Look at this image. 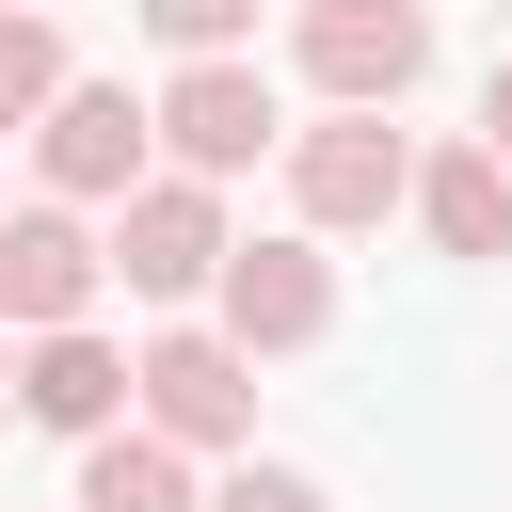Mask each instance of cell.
<instances>
[{
	"instance_id": "6da1fadb",
	"label": "cell",
	"mask_w": 512,
	"mask_h": 512,
	"mask_svg": "<svg viewBox=\"0 0 512 512\" xmlns=\"http://www.w3.org/2000/svg\"><path fill=\"white\" fill-rule=\"evenodd\" d=\"M128 400H144L160 448H256V352H240L224 320H160V336L128 352Z\"/></svg>"
},
{
	"instance_id": "7a4b0ae2",
	"label": "cell",
	"mask_w": 512,
	"mask_h": 512,
	"mask_svg": "<svg viewBox=\"0 0 512 512\" xmlns=\"http://www.w3.org/2000/svg\"><path fill=\"white\" fill-rule=\"evenodd\" d=\"M288 64H304L336 112H400V96L432 80V16H416V0H304V16H288Z\"/></svg>"
},
{
	"instance_id": "3957f363",
	"label": "cell",
	"mask_w": 512,
	"mask_h": 512,
	"mask_svg": "<svg viewBox=\"0 0 512 512\" xmlns=\"http://www.w3.org/2000/svg\"><path fill=\"white\" fill-rule=\"evenodd\" d=\"M288 208H304V240H352V224L416 208V144L384 112H320V128H288Z\"/></svg>"
},
{
	"instance_id": "277c9868",
	"label": "cell",
	"mask_w": 512,
	"mask_h": 512,
	"mask_svg": "<svg viewBox=\"0 0 512 512\" xmlns=\"http://www.w3.org/2000/svg\"><path fill=\"white\" fill-rule=\"evenodd\" d=\"M144 144H160V112L128 80H64L48 128H32V176H48V208H128L144 192Z\"/></svg>"
},
{
	"instance_id": "5b68a950",
	"label": "cell",
	"mask_w": 512,
	"mask_h": 512,
	"mask_svg": "<svg viewBox=\"0 0 512 512\" xmlns=\"http://www.w3.org/2000/svg\"><path fill=\"white\" fill-rule=\"evenodd\" d=\"M224 176H144L128 208H112V272L144 288V304H208L224 288Z\"/></svg>"
},
{
	"instance_id": "8992f818",
	"label": "cell",
	"mask_w": 512,
	"mask_h": 512,
	"mask_svg": "<svg viewBox=\"0 0 512 512\" xmlns=\"http://www.w3.org/2000/svg\"><path fill=\"white\" fill-rule=\"evenodd\" d=\"M96 288H112V240L80 208H0V336H64L96 320Z\"/></svg>"
},
{
	"instance_id": "52a82bcc",
	"label": "cell",
	"mask_w": 512,
	"mask_h": 512,
	"mask_svg": "<svg viewBox=\"0 0 512 512\" xmlns=\"http://www.w3.org/2000/svg\"><path fill=\"white\" fill-rule=\"evenodd\" d=\"M160 144H176V176H240V160H272V144H288V112H272L256 48L176 64V80H160Z\"/></svg>"
},
{
	"instance_id": "ba28073f",
	"label": "cell",
	"mask_w": 512,
	"mask_h": 512,
	"mask_svg": "<svg viewBox=\"0 0 512 512\" xmlns=\"http://www.w3.org/2000/svg\"><path fill=\"white\" fill-rule=\"evenodd\" d=\"M208 320L240 352H304V336H336V256L320 240H240L224 288H208Z\"/></svg>"
},
{
	"instance_id": "9c48e42d",
	"label": "cell",
	"mask_w": 512,
	"mask_h": 512,
	"mask_svg": "<svg viewBox=\"0 0 512 512\" xmlns=\"http://www.w3.org/2000/svg\"><path fill=\"white\" fill-rule=\"evenodd\" d=\"M16 416H48V432H80V448H96V432L128 416V352H112L96 320L32 336V352H16Z\"/></svg>"
},
{
	"instance_id": "30bf717a",
	"label": "cell",
	"mask_w": 512,
	"mask_h": 512,
	"mask_svg": "<svg viewBox=\"0 0 512 512\" xmlns=\"http://www.w3.org/2000/svg\"><path fill=\"white\" fill-rule=\"evenodd\" d=\"M416 224H432L448 256H512V160H496V144L416 160Z\"/></svg>"
},
{
	"instance_id": "8fae6325",
	"label": "cell",
	"mask_w": 512,
	"mask_h": 512,
	"mask_svg": "<svg viewBox=\"0 0 512 512\" xmlns=\"http://www.w3.org/2000/svg\"><path fill=\"white\" fill-rule=\"evenodd\" d=\"M80 512H208V496H192V448H160V432L128 416V432L80 448Z\"/></svg>"
},
{
	"instance_id": "7c38bea8",
	"label": "cell",
	"mask_w": 512,
	"mask_h": 512,
	"mask_svg": "<svg viewBox=\"0 0 512 512\" xmlns=\"http://www.w3.org/2000/svg\"><path fill=\"white\" fill-rule=\"evenodd\" d=\"M48 96H64V16L0 0V128H48Z\"/></svg>"
},
{
	"instance_id": "4fadbf2b",
	"label": "cell",
	"mask_w": 512,
	"mask_h": 512,
	"mask_svg": "<svg viewBox=\"0 0 512 512\" xmlns=\"http://www.w3.org/2000/svg\"><path fill=\"white\" fill-rule=\"evenodd\" d=\"M176 64H224V48H256V0H128Z\"/></svg>"
},
{
	"instance_id": "5bb4252c",
	"label": "cell",
	"mask_w": 512,
	"mask_h": 512,
	"mask_svg": "<svg viewBox=\"0 0 512 512\" xmlns=\"http://www.w3.org/2000/svg\"><path fill=\"white\" fill-rule=\"evenodd\" d=\"M208 512H336V496H320V480H304V464H240V480H224V496H208Z\"/></svg>"
},
{
	"instance_id": "9a60e30c",
	"label": "cell",
	"mask_w": 512,
	"mask_h": 512,
	"mask_svg": "<svg viewBox=\"0 0 512 512\" xmlns=\"http://www.w3.org/2000/svg\"><path fill=\"white\" fill-rule=\"evenodd\" d=\"M480 144L512 160V48H496V80H480Z\"/></svg>"
},
{
	"instance_id": "2e32d148",
	"label": "cell",
	"mask_w": 512,
	"mask_h": 512,
	"mask_svg": "<svg viewBox=\"0 0 512 512\" xmlns=\"http://www.w3.org/2000/svg\"><path fill=\"white\" fill-rule=\"evenodd\" d=\"M0 416H16V336H0Z\"/></svg>"
},
{
	"instance_id": "e0dca14e",
	"label": "cell",
	"mask_w": 512,
	"mask_h": 512,
	"mask_svg": "<svg viewBox=\"0 0 512 512\" xmlns=\"http://www.w3.org/2000/svg\"><path fill=\"white\" fill-rule=\"evenodd\" d=\"M496 16H512V0H496Z\"/></svg>"
},
{
	"instance_id": "ac0fdd59",
	"label": "cell",
	"mask_w": 512,
	"mask_h": 512,
	"mask_svg": "<svg viewBox=\"0 0 512 512\" xmlns=\"http://www.w3.org/2000/svg\"><path fill=\"white\" fill-rule=\"evenodd\" d=\"M32 16H48V0H32Z\"/></svg>"
}]
</instances>
